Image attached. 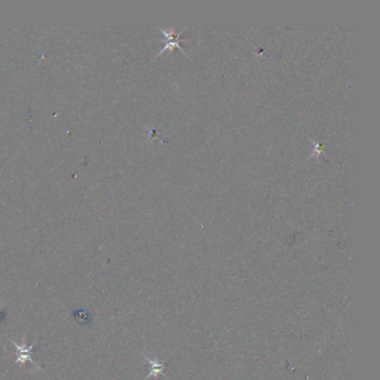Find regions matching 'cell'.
I'll list each match as a JSON object with an SVG mask.
<instances>
[{"mask_svg": "<svg viewBox=\"0 0 380 380\" xmlns=\"http://www.w3.org/2000/svg\"><path fill=\"white\" fill-rule=\"evenodd\" d=\"M11 343L14 344L15 347H16L17 349V352H16V362H15V364H20V366H24L25 363H32L33 364H35V366L38 368V369L41 370V367L36 362H34L33 360V348L35 347V344L33 345H26V337L22 338V344L19 345L17 344L16 341H14L13 339L10 340Z\"/></svg>", "mask_w": 380, "mask_h": 380, "instance_id": "cell-1", "label": "cell"}]
</instances>
